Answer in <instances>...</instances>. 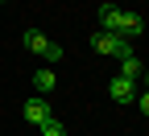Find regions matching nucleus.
I'll list each match as a JSON object with an SVG mask.
<instances>
[{
	"mask_svg": "<svg viewBox=\"0 0 149 136\" xmlns=\"http://www.w3.org/2000/svg\"><path fill=\"white\" fill-rule=\"evenodd\" d=\"M33 87H37V95H50L54 87H58V79H54V70H50V66H42V70L33 74Z\"/></svg>",
	"mask_w": 149,
	"mask_h": 136,
	"instance_id": "8",
	"label": "nucleus"
},
{
	"mask_svg": "<svg viewBox=\"0 0 149 136\" xmlns=\"http://www.w3.org/2000/svg\"><path fill=\"white\" fill-rule=\"evenodd\" d=\"M42 58H46V62H62V46H58V41H50Z\"/></svg>",
	"mask_w": 149,
	"mask_h": 136,
	"instance_id": "10",
	"label": "nucleus"
},
{
	"mask_svg": "<svg viewBox=\"0 0 149 136\" xmlns=\"http://www.w3.org/2000/svg\"><path fill=\"white\" fill-rule=\"evenodd\" d=\"M91 50L95 54H112V58H124V54H133V41H124L120 33L100 29V33H91Z\"/></svg>",
	"mask_w": 149,
	"mask_h": 136,
	"instance_id": "1",
	"label": "nucleus"
},
{
	"mask_svg": "<svg viewBox=\"0 0 149 136\" xmlns=\"http://www.w3.org/2000/svg\"><path fill=\"white\" fill-rule=\"evenodd\" d=\"M21 41H25V50H33V54H46L50 37H46L42 29H25V37H21Z\"/></svg>",
	"mask_w": 149,
	"mask_h": 136,
	"instance_id": "7",
	"label": "nucleus"
},
{
	"mask_svg": "<svg viewBox=\"0 0 149 136\" xmlns=\"http://www.w3.org/2000/svg\"><path fill=\"white\" fill-rule=\"evenodd\" d=\"M141 74H145V66H141V58H137V54H124V58H120V79H128V83H137Z\"/></svg>",
	"mask_w": 149,
	"mask_h": 136,
	"instance_id": "6",
	"label": "nucleus"
},
{
	"mask_svg": "<svg viewBox=\"0 0 149 136\" xmlns=\"http://www.w3.org/2000/svg\"><path fill=\"white\" fill-rule=\"evenodd\" d=\"M108 95H112L116 103H133V99H137V83H128V79H120V74H116V79L108 83Z\"/></svg>",
	"mask_w": 149,
	"mask_h": 136,
	"instance_id": "2",
	"label": "nucleus"
},
{
	"mask_svg": "<svg viewBox=\"0 0 149 136\" xmlns=\"http://www.w3.org/2000/svg\"><path fill=\"white\" fill-rule=\"evenodd\" d=\"M37 128H42V136H66V128H62L58 120H54V115H50L46 124H37Z\"/></svg>",
	"mask_w": 149,
	"mask_h": 136,
	"instance_id": "9",
	"label": "nucleus"
},
{
	"mask_svg": "<svg viewBox=\"0 0 149 136\" xmlns=\"http://www.w3.org/2000/svg\"><path fill=\"white\" fill-rule=\"evenodd\" d=\"M116 33L124 37V41L141 37V33H145V21H141V12H128V8H124V21H120V29H116Z\"/></svg>",
	"mask_w": 149,
	"mask_h": 136,
	"instance_id": "3",
	"label": "nucleus"
},
{
	"mask_svg": "<svg viewBox=\"0 0 149 136\" xmlns=\"http://www.w3.org/2000/svg\"><path fill=\"white\" fill-rule=\"evenodd\" d=\"M120 21H124V8H116V4H100V25H104L108 33H116Z\"/></svg>",
	"mask_w": 149,
	"mask_h": 136,
	"instance_id": "5",
	"label": "nucleus"
},
{
	"mask_svg": "<svg viewBox=\"0 0 149 136\" xmlns=\"http://www.w3.org/2000/svg\"><path fill=\"white\" fill-rule=\"evenodd\" d=\"M21 115L37 128V124H46V120H50V103H46V99H29V103L21 107Z\"/></svg>",
	"mask_w": 149,
	"mask_h": 136,
	"instance_id": "4",
	"label": "nucleus"
}]
</instances>
